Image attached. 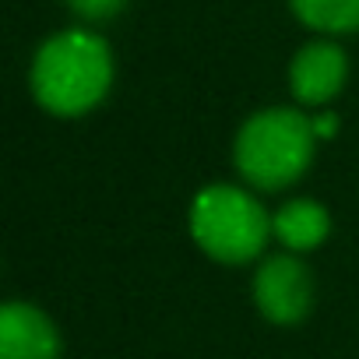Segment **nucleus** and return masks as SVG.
Here are the masks:
<instances>
[{"mask_svg":"<svg viewBox=\"0 0 359 359\" xmlns=\"http://www.w3.org/2000/svg\"><path fill=\"white\" fill-rule=\"evenodd\" d=\"M113 81L109 46L92 32H60L43 43L32 64V95L53 116H81L102 102Z\"/></svg>","mask_w":359,"mask_h":359,"instance_id":"f257e3e1","label":"nucleus"},{"mask_svg":"<svg viewBox=\"0 0 359 359\" xmlns=\"http://www.w3.org/2000/svg\"><path fill=\"white\" fill-rule=\"evenodd\" d=\"M313 141V120L299 109L254 113L236 134V169L261 191H282L306 172Z\"/></svg>","mask_w":359,"mask_h":359,"instance_id":"f03ea898","label":"nucleus"},{"mask_svg":"<svg viewBox=\"0 0 359 359\" xmlns=\"http://www.w3.org/2000/svg\"><path fill=\"white\" fill-rule=\"evenodd\" d=\"M268 233H271V219L240 187H226V184L205 187L191 205L194 243L222 264L254 261L264 250Z\"/></svg>","mask_w":359,"mask_h":359,"instance_id":"7ed1b4c3","label":"nucleus"},{"mask_svg":"<svg viewBox=\"0 0 359 359\" xmlns=\"http://www.w3.org/2000/svg\"><path fill=\"white\" fill-rule=\"evenodd\" d=\"M254 299L271 324L303 320L310 313V275H306V268L289 254L264 261L257 278H254Z\"/></svg>","mask_w":359,"mask_h":359,"instance_id":"20e7f679","label":"nucleus"},{"mask_svg":"<svg viewBox=\"0 0 359 359\" xmlns=\"http://www.w3.org/2000/svg\"><path fill=\"white\" fill-rule=\"evenodd\" d=\"M60 338L53 320L32 303H4L0 310V359H57Z\"/></svg>","mask_w":359,"mask_h":359,"instance_id":"39448f33","label":"nucleus"},{"mask_svg":"<svg viewBox=\"0 0 359 359\" xmlns=\"http://www.w3.org/2000/svg\"><path fill=\"white\" fill-rule=\"evenodd\" d=\"M345 53L331 43H310L296 53L292 67H289V85L292 95L303 106H320L327 99H334L345 85Z\"/></svg>","mask_w":359,"mask_h":359,"instance_id":"423d86ee","label":"nucleus"},{"mask_svg":"<svg viewBox=\"0 0 359 359\" xmlns=\"http://www.w3.org/2000/svg\"><path fill=\"white\" fill-rule=\"evenodd\" d=\"M271 233L289 247V250H313L327 240L331 233V219L317 201H289L275 219H271Z\"/></svg>","mask_w":359,"mask_h":359,"instance_id":"0eeeda50","label":"nucleus"},{"mask_svg":"<svg viewBox=\"0 0 359 359\" xmlns=\"http://www.w3.org/2000/svg\"><path fill=\"white\" fill-rule=\"evenodd\" d=\"M292 11L303 25L317 32H355L359 0H292Z\"/></svg>","mask_w":359,"mask_h":359,"instance_id":"6e6552de","label":"nucleus"},{"mask_svg":"<svg viewBox=\"0 0 359 359\" xmlns=\"http://www.w3.org/2000/svg\"><path fill=\"white\" fill-rule=\"evenodd\" d=\"M67 4L81 15V18H92V22H99V18H113L127 0H67Z\"/></svg>","mask_w":359,"mask_h":359,"instance_id":"1a4fd4ad","label":"nucleus"},{"mask_svg":"<svg viewBox=\"0 0 359 359\" xmlns=\"http://www.w3.org/2000/svg\"><path fill=\"white\" fill-rule=\"evenodd\" d=\"M313 120V134L317 137H334L338 134V116L334 113H320V116H310Z\"/></svg>","mask_w":359,"mask_h":359,"instance_id":"9d476101","label":"nucleus"}]
</instances>
